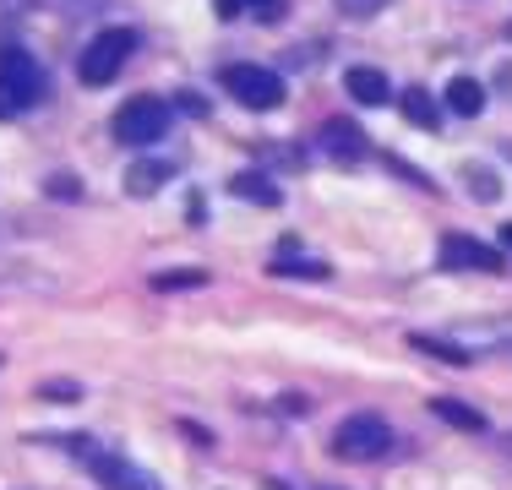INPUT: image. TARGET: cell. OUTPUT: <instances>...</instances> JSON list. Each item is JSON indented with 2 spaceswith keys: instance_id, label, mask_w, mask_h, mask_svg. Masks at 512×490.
<instances>
[{
  "instance_id": "1",
  "label": "cell",
  "mask_w": 512,
  "mask_h": 490,
  "mask_svg": "<svg viewBox=\"0 0 512 490\" xmlns=\"http://www.w3.org/2000/svg\"><path fill=\"white\" fill-rule=\"evenodd\" d=\"M44 93H50V77H44L39 55H28V49H0V98H6L11 109H33L44 104Z\"/></svg>"
},
{
  "instance_id": "2",
  "label": "cell",
  "mask_w": 512,
  "mask_h": 490,
  "mask_svg": "<svg viewBox=\"0 0 512 490\" xmlns=\"http://www.w3.org/2000/svg\"><path fill=\"white\" fill-rule=\"evenodd\" d=\"M131 49H137V33H131V28H104L99 39L82 49L77 77L88 82V88H109V82L120 77V66L131 60Z\"/></svg>"
},
{
  "instance_id": "3",
  "label": "cell",
  "mask_w": 512,
  "mask_h": 490,
  "mask_svg": "<svg viewBox=\"0 0 512 490\" xmlns=\"http://www.w3.org/2000/svg\"><path fill=\"white\" fill-rule=\"evenodd\" d=\"M158 137H169V104L164 98L142 93V98H126V104L115 109V142L153 147Z\"/></svg>"
},
{
  "instance_id": "4",
  "label": "cell",
  "mask_w": 512,
  "mask_h": 490,
  "mask_svg": "<svg viewBox=\"0 0 512 490\" xmlns=\"http://www.w3.org/2000/svg\"><path fill=\"white\" fill-rule=\"evenodd\" d=\"M387 447H393V425H387L382 414H349L333 431V452L349 463H371V458H382Z\"/></svg>"
},
{
  "instance_id": "5",
  "label": "cell",
  "mask_w": 512,
  "mask_h": 490,
  "mask_svg": "<svg viewBox=\"0 0 512 490\" xmlns=\"http://www.w3.org/2000/svg\"><path fill=\"white\" fill-rule=\"evenodd\" d=\"M71 447H77V458H88L93 480H99L104 490H158V480L148 469H137L131 458H115V452H99L88 436H71Z\"/></svg>"
},
{
  "instance_id": "6",
  "label": "cell",
  "mask_w": 512,
  "mask_h": 490,
  "mask_svg": "<svg viewBox=\"0 0 512 490\" xmlns=\"http://www.w3.org/2000/svg\"><path fill=\"white\" fill-rule=\"evenodd\" d=\"M218 82H224V93L246 109H278L284 104V77L267 71V66H224Z\"/></svg>"
},
{
  "instance_id": "7",
  "label": "cell",
  "mask_w": 512,
  "mask_h": 490,
  "mask_svg": "<svg viewBox=\"0 0 512 490\" xmlns=\"http://www.w3.org/2000/svg\"><path fill=\"white\" fill-rule=\"evenodd\" d=\"M442 267H453V273H502V251L474 235H447L442 240Z\"/></svg>"
},
{
  "instance_id": "8",
  "label": "cell",
  "mask_w": 512,
  "mask_h": 490,
  "mask_svg": "<svg viewBox=\"0 0 512 490\" xmlns=\"http://www.w3.org/2000/svg\"><path fill=\"white\" fill-rule=\"evenodd\" d=\"M322 147L333 158H344V164H360L371 142H365V131L355 126V120H327V126H322Z\"/></svg>"
},
{
  "instance_id": "9",
  "label": "cell",
  "mask_w": 512,
  "mask_h": 490,
  "mask_svg": "<svg viewBox=\"0 0 512 490\" xmlns=\"http://www.w3.org/2000/svg\"><path fill=\"white\" fill-rule=\"evenodd\" d=\"M344 88H349L355 104H387V98H393V82H387V71H376V66H349Z\"/></svg>"
},
{
  "instance_id": "10",
  "label": "cell",
  "mask_w": 512,
  "mask_h": 490,
  "mask_svg": "<svg viewBox=\"0 0 512 490\" xmlns=\"http://www.w3.org/2000/svg\"><path fill=\"white\" fill-rule=\"evenodd\" d=\"M398 109H404V120H409V126H420V131L442 126V104H436L425 88H404V93H398Z\"/></svg>"
},
{
  "instance_id": "11",
  "label": "cell",
  "mask_w": 512,
  "mask_h": 490,
  "mask_svg": "<svg viewBox=\"0 0 512 490\" xmlns=\"http://www.w3.org/2000/svg\"><path fill=\"white\" fill-rule=\"evenodd\" d=\"M447 109L463 120H474L485 109V82L480 77H453V88H447Z\"/></svg>"
},
{
  "instance_id": "12",
  "label": "cell",
  "mask_w": 512,
  "mask_h": 490,
  "mask_svg": "<svg viewBox=\"0 0 512 490\" xmlns=\"http://www.w3.org/2000/svg\"><path fill=\"white\" fill-rule=\"evenodd\" d=\"M431 414L447 420L453 431H485V414L469 409V403H458V398H431Z\"/></svg>"
},
{
  "instance_id": "13",
  "label": "cell",
  "mask_w": 512,
  "mask_h": 490,
  "mask_svg": "<svg viewBox=\"0 0 512 490\" xmlns=\"http://www.w3.org/2000/svg\"><path fill=\"white\" fill-rule=\"evenodd\" d=\"M229 191H235L240 202H256V207H278V186H273V180H267V175H251V169H246V175H235V180H229Z\"/></svg>"
},
{
  "instance_id": "14",
  "label": "cell",
  "mask_w": 512,
  "mask_h": 490,
  "mask_svg": "<svg viewBox=\"0 0 512 490\" xmlns=\"http://www.w3.org/2000/svg\"><path fill=\"white\" fill-rule=\"evenodd\" d=\"M409 343H414L420 354H436V360H447V365H469V360H474L463 343H447V338H431V333H409Z\"/></svg>"
},
{
  "instance_id": "15",
  "label": "cell",
  "mask_w": 512,
  "mask_h": 490,
  "mask_svg": "<svg viewBox=\"0 0 512 490\" xmlns=\"http://www.w3.org/2000/svg\"><path fill=\"white\" fill-rule=\"evenodd\" d=\"M169 180V164H131L126 169V191L131 196H153Z\"/></svg>"
},
{
  "instance_id": "16",
  "label": "cell",
  "mask_w": 512,
  "mask_h": 490,
  "mask_svg": "<svg viewBox=\"0 0 512 490\" xmlns=\"http://www.w3.org/2000/svg\"><path fill=\"white\" fill-rule=\"evenodd\" d=\"M246 11H262L267 22H278V0H218V17H224V22L246 17Z\"/></svg>"
},
{
  "instance_id": "17",
  "label": "cell",
  "mask_w": 512,
  "mask_h": 490,
  "mask_svg": "<svg viewBox=\"0 0 512 490\" xmlns=\"http://www.w3.org/2000/svg\"><path fill=\"white\" fill-rule=\"evenodd\" d=\"M273 273H278V278H327V262H306V256H278Z\"/></svg>"
},
{
  "instance_id": "18",
  "label": "cell",
  "mask_w": 512,
  "mask_h": 490,
  "mask_svg": "<svg viewBox=\"0 0 512 490\" xmlns=\"http://www.w3.org/2000/svg\"><path fill=\"white\" fill-rule=\"evenodd\" d=\"M344 17H355V22H365V17H376V11H387L393 0H333Z\"/></svg>"
},
{
  "instance_id": "19",
  "label": "cell",
  "mask_w": 512,
  "mask_h": 490,
  "mask_svg": "<svg viewBox=\"0 0 512 490\" xmlns=\"http://www.w3.org/2000/svg\"><path fill=\"white\" fill-rule=\"evenodd\" d=\"M469 191L480 196V202H496V196H502V186H496L491 169H469Z\"/></svg>"
},
{
  "instance_id": "20",
  "label": "cell",
  "mask_w": 512,
  "mask_h": 490,
  "mask_svg": "<svg viewBox=\"0 0 512 490\" xmlns=\"http://www.w3.org/2000/svg\"><path fill=\"white\" fill-rule=\"evenodd\" d=\"M197 284H207V273H197V267L191 273H158L153 278V289H197Z\"/></svg>"
},
{
  "instance_id": "21",
  "label": "cell",
  "mask_w": 512,
  "mask_h": 490,
  "mask_svg": "<svg viewBox=\"0 0 512 490\" xmlns=\"http://www.w3.org/2000/svg\"><path fill=\"white\" fill-rule=\"evenodd\" d=\"M39 398H50V403H77V398H82V387H71V382H44V387H39Z\"/></svg>"
},
{
  "instance_id": "22",
  "label": "cell",
  "mask_w": 512,
  "mask_h": 490,
  "mask_svg": "<svg viewBox=\"0 0 512 490\" xmlns=\"http://www.w3.org/2000/svg\"><path fill=\"white\" fill-rule=\"evenodd\" d=\"M50 196H82V186H77L71 175H55V180H50Z\"/></svg>"
},
{
  "instance_id": "23",
  "label": "cell",
  "mask_w": 512,
  "mask_h": 490,
  "mask_svg": "<svg viewBox=\"0 0 512 490\" xmlns=\"http://www.w3.org/2000/svg\"><path fill=\"white\" fill-rule=\"evenodd\" d=\"M502 245H507V251H512V224H502Z\"/></svg>"
},
{
  "instance_id": "24",
  "label": "cell",
  "mask_w": 512,
  "mask_h": 490,
  "mask_svg": "<svg viewBox=\"0 0 512 490\" xmlns=\"http://www.w3.org/2000/svg\"><path fill=\"white\" fill-rule=\"evenodd\" d=\"M6 115H17V109H11V104H6V98H0V120H6Z\"/></svg>"
}]
</instances>
